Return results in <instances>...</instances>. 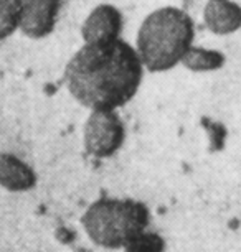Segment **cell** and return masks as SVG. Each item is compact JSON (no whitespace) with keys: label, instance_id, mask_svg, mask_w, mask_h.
<instances>
[{"label":"cell","instance_id":"277c9868","mask_svg":"<svg viewBox=\"0 0 241 252\" xmlns=\"http://www.w3.org/2000/svg\"><path fill=\"white\" fill-rule=\"evenodd\" d=\"M126 140V127L117 111H91L83 130L84 150L94 158H109Z\"/></svg>","mask_w":241,"mask_h":252},{"label":"cell","instance_id":"ba28073f","mask_svg":"<svg viewBox=\"0 0 241 252\" xmlns=\"http://www.w3.org/2000/svg\"><path fill=\"white\" fill-rule=\"evenodd\" d=\"M36 173L13 154L0 155V187L10 193H25L35 188Z\"/></svg>","mask_w":241,"mask_h":252},{"label":"cell","instance_id":"6da1fadb","mask_svg":"<svg viewBox=\"0 0 241 252\" xmlns=\"http://www.w3.org/2000/svg\"><path fill=\"white\" fill-rule=\"evenodd\" d=\"M144 78L134 46L124 40L84 45L65 69L69 94L91 111H117L132 101Z\"/></svg>","mask_w":241,"mask_h":252},{"label":"cell","instance_id":"9c48e42d","mask_svg":"<svg viewBox=\"0 0 241 252\" xmlns=\"http://www.w3.org/2000/svg\"><path fill=\"white\" fill-rule=\"evenodd\" d=\"M225 55L216 50H207L198 48V46H192L183 56L182 63L187 69L193 71V73H207V71L220 69L225 64Z\"/></svg>","mask_w":241,"mask_h":252},{"label":"cell","instance_id":"52a82bcc","mask_svg":"<svg viewBox=\"0 0 241 252\" xmlns=\"http://www.w3.org/2000/svg\"><path fill=\"white\" fill-rule=\"evenodd\" d=\"M203 22L215 35L236 33L241 28V5L233 0H208L203 8Z\"/></svg>","mask_w":241,"mask_h":252},{"label":"cell","instance_id":"3957f363","mask_svg":"<svg viewBox=\"0 0 241 252\" xmlns=\"http://www.w3.org/2000/svg\"><path fill=\"white\" fill-rule=\"evenodd\" d=\"M149 208L136 199L101 198L81 218L88 237L104 249H122L132 237L147 229Z\"/></svg>","mask_w":241,"mask_h":252},{"label":"cell","instance_id":"5b68a950","mask_svg":"<svg viewBox=\"0 0 241 252\" xmlns=\"http://www.w3.org/2000/svg\"><path fill=\"white\" fill-rule=\"evenodd\" d=\"M124 18L117 7L111 3H101L94 7L81 27V36L84 45H98L119 40Z\"/></svg>","mask_w":241,"mask_h":252},{"label":"cell","instance_id":"8fae6325","mask_svg":"<svg viewBox=\"0 0 241 252\" xmlns=\"http://www.w3.org/2000/svg\"><path fill=\"white\" fill-rule=\"evenodd\" d=\"M122 249L124 252H164L165 241L157 232L145 229L132 237Z\"/></svg>","mask_w":241,"mask_h":252},{"label":"cell","instance_id":"8992f818","mask_svg":"<svg viewBox=\"0 0 241 252\" xmlns=\"http://www.w3.org/2000/svg\"><path fill=\"white\" fill-rule=\"evenodd\" d=\"M61 0H22L20 30L25 36L40 40L53 33Z\"/></svg>","mask_w":241,"mask_h":252},{"label":"cell","instance_id":"7a4b0ae2","mask_svg":"<svg viewBox=\"0 0 241 252\" xmlns=\"http://www.w3.org/2000/svg\"><path fill=\"white\" fill-rule=\"evenodd\" d=\"M193 38L192 17L178 7H162L144 18L137 33L136 51L144 69L164 73L182 63L193 46Z\"/></svg>","mask_w":241,"mask_h":252},{"label":"cell","instance_id":"30bf717a","mask_svg":"<svg viewBox=\"0 0 241 252\" xmlns=\"http://www.w3.org/2000/svg\"><path fill=\"white\" fill-rule=\"evenodd\" d=\"M22 0H0V41L20 28Z\"/></svg>","mask_w":241,"mask_h":252}]
</instances>
